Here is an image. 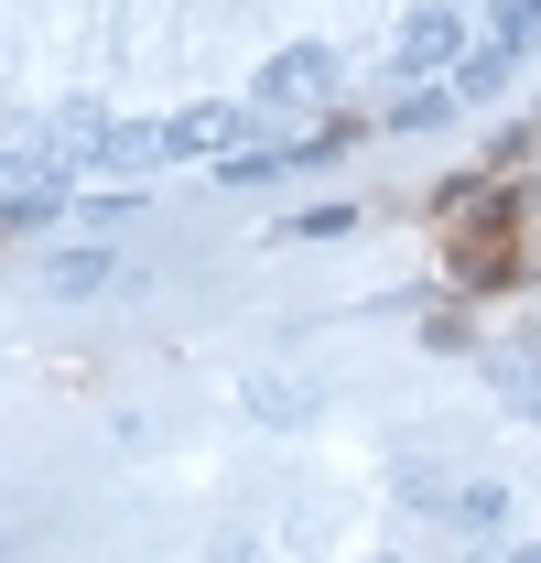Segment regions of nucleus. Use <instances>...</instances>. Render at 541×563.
<instances>
[{"label": "nucleus", "instance_id": "obj_8", "mask_svg": "<svg viewBox=\"0 0 541 563\" xmlns=\"http://www.w3.org/2000/svg\"><path fill=\"white\" fill-rule=\"evenodd\" d=\"M487 379L509 390V412H520V422H541V357L531 347H487Z\"/></svg>", "mask_w": 541, "mask_h": 563}, {"label": "nucleus", "instance_id": "obj_5", "mask_svg": "<svg viewBox=\"0 0 541 563\" xmlns=\"http://www.w3.org/2000/svg\"><path fill=\"white\" fill-rule=\"evenodd\" d=\"M433 520H444L455 542H509V520H520V498L498 488V477H455V488H444V509H433Z\"/></svg>", "mask_w": 541, "mask_h": 563}, {"label": "nucleus", "instance_id": "obj_3", "mask_svg": "<svg viewBox=\"0 0 541 563\" xmlns=\"http://www.w3.org/2000/svg\"><path fill=\"white\" fill-rule=\"evenodd\" d=\"M261 98H196V109H174L163 120V163H228V152H250L261 141Z\"/></svg>", "mask_w": 541, "mask_h": 563}, {"label": "nucleus", "instance_id": "obj_1", "mask_svg": "<svg viewBox=\"0 0 541 563\" xmlns=\"http://www.w3.org/2000/svg\"><path fill=\"white\" fill-rule=\"evenodd\" d=\"M541 55V0H487V22H476V44H466V66L444 76V87H455V98H498V87H509V76L531 66Z\"/></svg>", "mask_w": 541, "mask_h": 563}, {"label": "nucleus", "instance_id": "obj_7", "mask_svg": "<svg viewBox=\"0 0 541 563\" xmlns=\"http://www.w3.org/2000/svg\"><path fill=\"white\" fill-rule=\"evenodd\" d=\"M239 401H250L261 422H314V390H303V379H281V368H250V379H239Z\"/></svg>", "mask_w": 541, "mask_h": 563}, {"label": "nucleus", "instance_id": "obj_2", "mask_svg": "<svg viewBox=\"0 0 541 563\" xmlns=\"http://www.w3.org/2000/svg\"><path fill=\"white\" fill-rule=\"evenodd\" d=\"M466 0H411L401 11V33H390V76L401 87H444V76L466 66Z\"/></svg>", "mask_w": 541, "mask_h": 563}, {"label": "nucleus", "instance_id": "obj_13", "mask_svg": "<svg viewBox=\"0 0 541 563\" xmlns=\"http://www.w3.org/2000/svg\"><path fill=\"white\" fill-rule=\"evenodd\" d=\"M11 174H22V152H11V141H0V185H11Z\"/></svg>", "mask_w": 541, "mask_h": 563}, {"label": "nucleus", "instance_id": "obj_11", "mask_svg": "<svg viewBox=\"0 0 541 563\" xmlns=\"http://www.w3.org/2000/svg\"><path fill=\"white\" fill-rule=\"evenodd\" d=\"M346 228H357V207H303L281 239H346Z\"/></svg>", "mask_w": 541, "mask_h": 563}, {"label": "nucleus", "instance_id": "obj_10", "mask_svg": "<svg viewBox=\"0 0 541 563\" xmlns=\"http://www.w3.org/2000/svg\"><path fill=\"white\" fill-rule=\"evenodd\" d=\"M455 109H466L455 87H401V98H390V131H444Z\"/></svg>", "mask_w": 541, "mask_h": 563}, {"label": "nucleus", "instance_id": "obj_9", "mask_svg": "<svg viewBox=\"0 0 541 563\" xmlns=\"http://www.w3.org/2000/svg\"><path fill=\"white\" fill-rule=\"evenodd\" d=\"M55 292H98V282H120V250H98V239H76V250H55Z\"/></svg>", "mask_w": 541, "mask_h": 563}, {"label": "nucleus", "instance_id": "obj_4", "mask_svg": "<svg viewBox=\"0 0 541 563\" xmlns=\"http://www.w3.org/2000/svg\"><path fill=\"white\" fill-rule=\"evenodd\" d=\"M250 98H261L270 120H303V109H325V98H336V44H281V55L250 76Z\"/></svg>", "mask_w": 541, "mask_h": 563}, {"label": "nucleus", "instance_id": "obj_6", "mask_svg": "<svg viewBox=\"0 0 541 563\" xmlns=\"http://www.w3.org/2000/svg\"><path fill=\"white\" fill-rule=\"evenodd\" d=\"M87 163H98V174H152V163H163V120H109ZM87 163H76V174H87Z\"/></svg>", "mask_w": 541, "mask_h": 563}, {"label": "nucleus", "instance_id": "obj_12", "mask_svg": "<svg viewBox=\"0 0 541 563\" xmlns=\"http://www.w3.org/2000/svg\"><path fill=\"white\" fill-rule=\"evenodd\" d=\"M498 563H541V531H531V542H520V553H498Z\"/></svg>", "mask_w": 541, "mask_h": 563}]
</instances>
